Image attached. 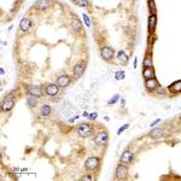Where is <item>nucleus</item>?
I'll return each mask as SVG.
<instances>
[{
  "label": "nucleus",
  "instance_id": "30",
  "mask_svg": "<svg viewBox=\"0 0 181 181\" xmlns=\"http://www.w3.org/2000/svg\"><path fill=\"white\" fill-rule=\"evenodd\" d=\"M128 128H129V123H126V124H123L122 127H120V128H119V130H117V135H121V134H122L124 130H127Z\"/></svg>",
  "mask_w": 181,
  "mask_h": 181
},
{
  "label": "nucleus",
  "instance_id": "28",
  "mask_svg": "<svg viewBox=\"0 0 181 181\" xmlns=\"http://www.w3.org/2000/svg\"><path fill=\"white\" fill-rule=\"evenodd\" d=\"M119 99H120V94H114V96L109 99L107 104H109V105H114V104H116V103L119 101Z\"/></svg>",
  "mask_w": 181,
  "mask_h": 181
},
{
  "label": "nucleus",
  "instance_id": "2",
  "mask_svg": "<svg viewBox=\"0 0 181 181\" xmlns=\"http://www.w3.org/2000/svg\"><path fill=\"white\" fill-rule=\"evenodd\" d=\"M99 167H100V158L97 157V156H91L85 162V168H86L87 172L94 173L99 169Z\"/></svg>",
  "mask_w": 181,
  "mask_h": 181
},
{
  "label": "nucleus",
  "instance_id": "31",
  "mask_svg": "<svg viewBox=\"0 0 181 181\" xmlns=\"http://www.w3.org/2000/svg\"><path fill=\"white\" fill-rule=\"evenodd\" d=\"M97 117H98V114H97V112H91V114L88 115L87 119H88L89 121H96L97 120Z\"/></svg>",
  "mask_w": 181,
  "mask_h": 181
},
{
  "label": "nucleus",
  "instance_id": "24",
  "mask_svg": "<svg viewBox=\"0 0 181 181\" xmlns=\"http://www.w3.org/2000/svg\"><path fill=\"white\" fill-rule=\"evenodd\" d=\"M147 7L150 11V15H156L157 13V6L155 0H147Z\"/></svg>",
  "mask_w": 181,
  "mask_h": 181
},
{
  "label": "nucleus",
  "instance_id": "21",
  "mask_svg": "<svg viewBox=\"0 0 181 181\" xmlns=\"http://www.w3.org/2000/svg\"><path fill=\"white\" fill-rule=\"evenodd\" d=\"M51 112H52V109L48 104H43L40 107V115L42 117H48L51 115Z\"/></svg>",
  "mask_w": 181,
  "mask_h": 181
},
{
  "label": "nucleus",
  "instance_id": "35",
  "mask_svg": "<svg viewBox=\"0 0 181 181\" xmlns=\"http://www.w3.org/2000/svg\"><path fill=\"white\" fill-rule=\"evenodd\" d=\"M138 66V58H134V68Z\"/></svg>",
  "mask_w": 181,
  "mask_h": 181
},
{
  "label": "nucleus",
  "instance_id": "37",
  "mask_svg": "<svg viewBox=\"0 0 181 181\" xmlns=\"http://www.w3.org/2000/svg\"><path fill=\"white\" fill-rule=\"evenodd\" d=\"M121 104H122V106H124L126 105V100L124 99H121Z\"/></svg>",
  "mask_w": 181,
  "mask_h": 181
},
{
  "label": "nucleus",
  "instance_id": "16",
  "mask_svg": "<svg viewBox=\"0 0 181 181\" xmlns=\"http://www.w3.org/2000/svg\"><path fill=\"white\" fill-rule=\"evenodd\" d=\"M20 29L22 32H28V30H30V29H32V21H30V18L23 17V18L21 20Z\"/></svg>",
  "mask_w": 181,
  "mask_h": 181
},
{
  "label": "nucleus",
  "instance_id": "3",
  "mask_svg": "<svg viewBox=\"0 0 181 181\" xmlns=\"http://www.w3.org/2000/svg\"><path fill=\"white\" fill-rule=\"evenodd\" d=\"M15 104H16L15 97L12 96V93H10V94H7V96L4 98V100L1 103V110H2L4 112H9V111H11V110L13 109Z\"/></svg>",
  "mask_w": 181,
  "mask_h": 181
},
{
  "label": "nucleus",
  "instance_id": "12",
  "mask_svg": "<svg viewBox=\"0 0 181 181\" xmlns=\"http://www.w3.org/2000/svg\"><path fill=\"white\" fill-rule=\"evenodd\" d=\"M56 83L59 86L60 88H65V87H68L71 83V77L69 75H66V74H63V75H60V76L57 77V82Z\"/></svg>",
  "mask_w": 181,
  "mask_h": 181
},
{
  "label": "nucleus",
  "instance_id": "13",
  "mask_svg": "<svg viewBox=\"0 0 181 181\" xmlns=\"http://www.w3.org/2000/svg\"><path fill=\"white\" fill-rule=\"evenodd\" d=\"M141 75H142L144 80H147V79H153V77H156V73H155V69H153V66H144Z\"/></svg>",
  "mask_w": 181,
  "mask_h": 181
},
{
  "label": "nucleus",
  "instance_id": "26",
  "mask_svg": "<svg viewBox=\"0 0 181 181\" xmlns=\"http://www.w3.org/2000/svg\"><path fill=\"white\" fill-rule=\"evenodd\" d=\"M155 93L156 94H160V96H163V97H165L167 96V93H168V88H165V87H158L156 91H155Z\"/></svg>",
  "mask_w": 181,
  "mask_h": 181
},
{
  "label": "nucleus",
  "instance_id": "6",
  "mask_svg": "<svg viewBox=\"0 0 181 181\" xmlns=\"http://www.w3.org/2000/svg\"><path fill=\"white\" fill-rule=\"evenodd\" d=\"M109 141V133L106 130H100L96 134L94 137V142L98 145V146H105Z\"/></svg>",
  "mask_w": 181,
  "mask_h": 181
},
{
  "label": "nucleus",
  "instance_id": "15",
  "mask_svg": "<svg viewBox=\"0 0 181 181\" xmlns=\"http://www.w3.org/2000/svg\"><path fill=\"white\" fill-rule=\"evenodd\" d=\"M168 91L172 94H179V93H181V80L174 81L172 85H169Z\"/></svg>",
  "mask_w": 181,
  "mask_h": 181
},
{
  "label": "nucleus",
  "instance_id": "34",
  "mask_svg": "<svg viewBox=\"0 0 181 181\" xmlns=\"http://www.w3.org/2000/svg\"><path fill=\"white\" fill-rule=\"evenodd\" d=\"M77 119H79V116H75V117H71V119L69 120V122H70V123H73L74 121H75V120H77Z\"/></svg>",
  "mask_w": 181,
  "mask_h": 181
},
{
  "label": "nucleus",
  "instance_id": "19",
  "mask_svg": "<svg viewBox=\"0 0 181 181\" xmlns=\"http://www.w3.org/2000/svg\"><path fill=\"white\" fill-rule=\"evenodd\" d=\"M38 97H34V96H30L29 94V97H27V106L29 107V109H34V107H36L38 106Z\"/></svg>",
  "mask_w": 181,
  "mask_h": 181
},
{
  "label": "nucleus",
  "instance_id": "27",
  "mask_svg": "<svg viewBox=\"0 0 181 181\" xmlns=\"http://www.w3.org/2000/svg\"><path fill=\"white\" fill-rule=\"evenodd\" d=\"M126 77V73H124V70H117L116 73H115V79L117 81L120 80H123Z\"/></svg>",
  "mask_w": 181,
  "mask_h": 181
},
{
  "label": "nucleus",
  "instance_id": "11",
  "mask_svg": "<svg viewBox=\"0 0 181 181\" xmlns=\"http://www.w3.org/2000/svg\"><path fill=\"white\" fill-rule=\"evenodd\" d=\"M25 89H27L28 94H30V96H34V97H38V98L42 97V89H41L39 86L30 85V86H27Z\"/></svg>",
  "mask_w": 181,
  "mask_h": 181
},
{
  "label": "nucleus",
  "instance_id": "4",
  "mask_svg": "<svg viewBox=\"0 0 181 181\" xmlns=\"http://www.w3.org/2000/svg\"><path fill=\"white\" fill-rule=\"evenodd\" d=\"M128 174H129L128 165L120 163V164L116 167V170H115V178H116L117 180H127V179H128Z\"/></svg>",
  "mask_w": 181,
  "mask_h": 181
},
{
  "label": "nucleus",
  "instance_id": "23",
  "mask_svg": "<svg viewBox=\"0 0 181 181\" xmlns=\"http://www.w3.org/2000/svg\"><path fill=\"white\" fill-rule=\"evenodd\" d=\"M117 59L120 62L121 64H123V65H126L127 63H128V56H127V53L123 51V50H121L117 52Z\"/></svg>",
  "mask_w": 181,
  "mask_h": 181
},
{
  "label": "nucleus",
  "instance_id": "20",
  "mask_svg": "<svg viewBox=\"0 0 181 181\" xmlns=\"http://www.w3.org/2000/svg\"><path fill=\"white\" fill-rule=\"evenodd\" d=\"M162 135H163V128L162 127H153L152 130L150 132V137L153 138V139L161 138Z\"/></svg>",
  "mask_w": 181,
  "mask_h": 181
},
{
  "label": "nucleus",
  "instance_id": "29",
  "mask_svg": "<svg viewBox=\"0 0 181 181\" xmlns=\"http://www.w3.org/2000/svg\"><path fill=\"white\" fill-rule=\"evenodd\" d=\"M82 20H83V22H85V24H86V27H87V28H89V27H91V20H89L88 15L83 13V15H82Z\"/></svg>",
  "mask_w": 181,
  "mask_h": 181
},
{
  "label": "nucleus",
  "instance_id": "14",
  "mask_svg": "<svg viewBox=\"0 0 181 181\" xmlns=\"http://www.w3.org/2000/svg\"><path fill=\"white\" fill-rule=\"evenodd\" d=\"M45 92H46V94H47V96H51V97L57 96V94H58V92H59V86H58L57 83H50V85H47V86H46Z\"/></svg>",
  "mask_w": 181,
  "mask_h": 181
},
{
  "label": "nucleus",
  "instance_id": "7",
  "mask_svg": "<svg viewBox=\"0 0 181 181\" xmlns=\"http://www.w3.org/2000/svg\"><path fill=\"white\" fill-rule=\"evenodd\" d=\"M133 161H134V152L130 150H124L120 156V163H122V164L129 165L133 163Z\"/></svg>",
  "mask_w": 181,
  "mask_h": 181
},
{
  "label": "nucleus",
  "instance_id": "8",
  "mask_svg": "<svg viewBox=\"0 0 181 181\" xmlns=\"http://www.w3.org/2000/svg\"><path fill=\"white\" fill-rule=\"evenodd\" d=\"M85 71H86V64L80 62V63L75 64V66L73 69V75L75 79H81L82 75L85 74Z\"/></svg>",
  "mask_w": 181,
  "mask_h": 181
},
{
  "label": "nucleus",
  "instance_id": "9",
  "mask_svg": "<svg viewBox=\"0 0 181 181\" xmlns=\"http://www.w3.org/2000/svg\"><path fill=\"white\" fill-rule=\"evenodd\" d=\"M144 86H145V88H146L149 92H155L161 85H160V82H158V80H157L156 77H153V79H147V80H145Z\"/></svg>",
  "mask_w": 181,
  "mask_h": 181
},
{
  "label": "nucleus",
  "instance_id": "22",
  "mask_svg": "<svg viewBox=\"0 0 181 181\" xmlns=\"http://www.w3.org/2000/svg\"><path fill=\"white\" fill-rule=\"evenodd\" d=\"M142 65L144 66H153V58H152V53L147 52L144 57V60H142Z\"/></svg>",
  "mask_w": 181,
  "mask_h": 181
},
{
  "label": "nucleus",
  "instance_id": "38",
  "mask_svg": "<svg viewBox=\"0 0 181 181\" xmlns=\"http://www.w3.org/2000/svg\"><path fill=\"white\" fill-rule=\"evenodd\" d=\"M0 74H1V75H4V74H5V71H4V69H2V68L0 69Z\"/></svg>",
  "mask_w": 181,
  "mask_h": 181
},
{
  "label": "nucleus",
  "instance_id": "36",
  "mask_svg": "<svg viewBox=\"0 0 181 181\" xmlns=\"http://www.w3.org/2000/svg\"><path fill=\"white\" fill-rule=\"evenodd\" d=\"M88 115H89V112H87V111H85V112L82 114V116H83V117H88Z\"/></svg>",
  "mask_w": 181,
  "mask_h": 181
},
{
  "label": "nucleus",
  "instance_id": "18",
  "mask_svg": "<svg viewBox=\"0 0 181 181\" xmlns=\"http://www.w3.org/2000/svg\"><path fill=\"white\" fill-rule=\"evenodd\" d=\"M71 28H73V30L75 33H81L82 32V23L76 16L73 17V20H71Z\"/></svg>",
  "mask_w": 181,
  "mask_h": 181
},
{
  "label": "nucleus",
  "instance_id": "1",
  "mask_svg": "<svg viewBox=\"0 0 181 181\" xmlns=\"http://www.w3.org/2000/svg\"><path fill=\"white\" fill-rule=\"evenodd\" d=\"M76 132H77V134L80 135L81 138H89L94 133V127L88 122H82V123L77 124Z\"/></svg>",
  "mask_w": 181,
  "mask_h": 181
},
{
  "label": "nucleus",
  "instance_id": "5",
  "mask_svg": "<svg viewBox=\"0 0 181 181\" xmlns=\"http://www.w3.org/2000/svg\"><path fill=\"white\" fill-rule=\"evenodd\" d=\"M100 57L105 62H111L115 57V51L114 48L109 47V46H103L100 48Z\"/></svg>",
  "mask_w": 181,
  "mask_h": 181
},
{
  "label": "nucleus",
  "instance_id": "32",
  "mask_svg": "<svg viewBox=\"0 0 181 181\" xmlns=\"http://www.w3.org/2000/svg\"><path fill=\"white\" fill-rule=\"evenodd\" d=\"M161 119H156V120L153 121V122H151V123H150V127H151V128H153V127H156V126H157V124H160V123H161Z\"/></svg>",
  "mask_w": 181,
  "mask_h": 181
},
{
  "label": "nucleus",
  "instance_id": "25",
  "mask_svg": "<svg viewBox=\"0 0 181 181\" xmlns=\"http://www.w3.org/2000/svg\"><path fill=\"white\" fill-rule=\"evenodd\" d=\"M77 6L80 7H88L89 6V1L88 0H73Z\"/></svg>",
  "mask_w": 181,
  "mask_h": 181
},
{
  "label": "nucleus",
  "instance_id": "33",
  "mask_svg": "<svg viewBox=\"0 0 181 181\" xmlns=\"http://www.w3.org/2000/svg\"><path fill=\"white\" fill-rule=\"evenodd\" d=\"M87 181V180H94V178L93 176H91V175H85V176H82L81 178V181Z\"/></svg>",
  "mask_w": 181,
  "mask_h": 181
},
{
  "label": "nucleus",
  "instance_id": "17",
  "mask_svg": "<svg viewBox=\"0 0 181 181\" xmlns=\"http://www.w3.org/2000/svg\"><path fill=\"white\" fill-rule=\"evenodd\" d=\"M50 5H51L50 0H38L35 2V9L38 11H45V10H47L50 7Z\"/></svg>",
  "mask_w": 181,
  "mask_h": 181
},
{
  "label": "nucleus",
  "instance_id": "10",
  "mask_svg": "<svg viewBox=\"0 0 181 181\" xmlns=\"http://www.w3.org/2000/svg\"><path fill=\"white\" fill-rule=\"evenodd\" d=\"M157 27V15H150L147 20V30L150 34H155Z\"/></svg>",
  "mask_w": 181,
  "mask_h": 181
}]
</instances>
